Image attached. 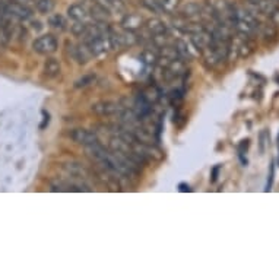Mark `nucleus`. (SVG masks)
<instances>
[{
	"label": "nucleus",
	"mask_w": 279,
	"mask_h": 279,
	"mask_svg": "<svg viewBox=\"0 0 279 279\" xmlns=\"http://www.w3.org/2000/svg\"><path fill=\"white\" fill-rule=\"evenodd\" d=\"M70 139L79 145H84V146H89V145H94L98 142V136L95 132H91V130L86 129H75L69 133Z\"/></svg>",
	"instance_id": "nucleus-4"
},
{
	"label": "nucleus",
	"mask_w": 279,
	"mask_h": 279,
	"mask_svg": "<svg viewBox=\"0 0 279 279\" xmlns=\"http://www.w3.org/2000/svg\"><path fill=\"white\" fill-rule=\"evenodd\" d=\"M143 6H145L146 9H149L150 12H153V13H159V12H162L161 4H159L158 0H143Z\"/></svg>",
	"instance_id": "nucleus-19"
},
{
	"label": "nucleus",
	"mask_w": 279,
	"mask_h": 279,
	"mask_svg": "<svg viewBox=\"0 0 279 279\" xmlns=\"http://www.w3.org/2000/svg\"><path fill=\"white\" fill-rule=\"evenodd\" d=\"M122 25L126 28V29H136V28H139L140 25H142V18L139 16V15H136V13H128L126 16H125V19L122 22Z\"/></svg>",
	"instance_id": "nucleus-14"
},
{
	"label": "nucleus",
	"mask_w": 279,
	"mask_h": 279,
	"mask_svg": "<svg viewBox=\"0 0 279 279\" xmlns=\"http://www.w3.org/2000/svg\"><path fill=\"white\" fill-rule=\"evenodd\" d=\"M158 1H159V4H161L162 12H168V13L174 12L175 7H177L178 3H180V0H158Z\"/></svg>",
	"instance_id": "nucleus-18"
},
{
	"label": "nucleus",
	"mask_w": 279,
	"mask_h": 279,
	"mask_svg": "<svg viewBox=\"0 0 279 279\" xmlns=\"http://www.w3.org/2000/svg\"><path fill=\"white\" fill-rule=\"evenodd\" d=\"M178 56L183 59V60H192L194 57L193 48H190V45L187 44V41H183V40H177L174 44Z\"/></svg>",
	"instance_id": "nucleus-8"
},
{
	"label": "nucleus",
	"mask_w": 279,
	"mask_h": 279,
	"mask_svg": "<svg viewBox=\"0 0 279 279\" xmlns=\"http://www.w3.org/2000/svg\"><path fill=\"white\" fill-rule=\"evenodd\" d=\"M97 22H106L110 16V10L106 9L103 4H100L98 1L94 3V6L91 7V13H89Z\"/></svg>",
	"instance_id": "nucleus-10"
},
{
	"label": "nucleus",
	"mask_w": 279,
	"mask_h": 279,
	"mask_svg": "<svg viewBox=\"0 0 279 279\" xmlns=\"http://www.w3.org/2000/svg\"><path fill=\"white\" fill-rule=\"evenodd\" d=\"M92 81H94V76H85L84 79H81V81H78V82H76V86L89 85V84H91Z\"/></svg>",
	"instance_id": "nucleus-21"
},
{
	"label": "nucleus",
	"mask_w": 279,
	"mask_h": 279,
	"mask_svg": "<svg viewBox=\"0 0 279 279\" xmlns=\"http://www.w3.org/2000/svg\"><path fill=\"white\" fill-rule=\"evenodd\" d=\"M271 19L275 22V23H279V6H277L275 10L271 13Z\"/></svg>",
	"instance_id": "nucleus-22"
},
{
	"label": "nucleus",
	"mask_w": 279,
	"mask_h": 279,
	"mask_svg": "<svg viewBox=\"0 0 279 279\" xmlns=\"http://www.w3.org/2000/svg\"><path fill=\"white\" fill-rule=\"evenodd\" d=\"M44 73L47 78H56L60 75V63L56 59H48L44 63Z\"/></svg>",
	"instance_id": "nucleus-12"
},
{
	"label": "nucleus",
	"mask_w": 279,
	"mask_h": 279,
	"mask_svg": "<svg viewBox=\"0 0 279 279\" xmlns=\"http://www.w3.org/2000/svg\"><path fill=\"white\" fill-rule=\"evenodd\" d=\"M218 171H219V167H215L214 174H212V181H216V177H218Z\"/></svg>",
	"instance_id": "nucleus-23"
},
{
	"label": "nucleus",
	"mask_w": 279,
	"mask_h": 279,
	"mask_svg": "<svg viewBox=\"0 0 279 279\" xmlns=\"http://www.w3.org/2000/svg\"><path fill=\"white\" fill-rule=\"evenodd\" d=\"M51 190L53 192H82V190H89V189L84 187L82 184H76V183L54 181V183H51Z\"/></svg>",
	"instance_id": "nucleus-7"
},
{
	"label": "nucleus",
	"mask_w": 279,
	"mask_h": 279,
	"mask_svg": "<svg viewBox=\"0 0 279 279\" xmlns=\"http://www.w3.org/2000/svg\"><path fill=\"white\" fill-rule=\"evenodd\" d=\"M65 170L69 172L72 177H75V178H86L88 174H89V171L86 170L84 165L76 164V162H69V164H66Z\"/></svg>",
	"instance_id": "nucleus-11"
},
{
	"label": "nucleus",
	"mask_w": 279,
	"mask_h": 279,
	"mask_svg": "<svg viewBox=\"0 0 279 279\" xmlns=\"http://www.w3.org/2000/svg\"><path fill=\"white\" fill-rule=\"evenodd\" d=\"M181 15L183 18H194V16H200L202 15V7L194 3V1H190L187 4H184L181 7Z\"/></svg>",
	"instance_id": "nucleus-13"
},
{
	"label": "nucleus",
	"mask_w": 279,
	"mask_h": 279,
	"mask_svg": "<svg viewBox=\"0 0 279 279\" xmlns=\"http://www.w3.org/2000/svg\"><path fill=\"white\" fill-rule=\"evenodd\" d=\"M146 29L149 31L150 37H153V35L165 34L167 26H165V23L161 21V19H158V18H152V19H149V21H146Z\"/></svg>",
	"instance_id": "nucleus-9"
},
{
	"label": "nucleus",
	"mask_w": 279,
	"mask_h": 279,
	"mask_svg": "<svg viewBox=\"0 0 279 279\" xmlns=\"http://www.w3.org/2000/svg\"><path fill=\"white\" fill-rule=\"evenodd\" d=\"M278 142H279V135H278Z\"/></svg>",
	"instance_id": "nucleus-25"
},
{
	"label": "nucleus",
	"mask_w": 279,
	"mask_h": 279,
	"mask_svg": "<svg viewBox=\"0 0 279 279\" xmlns=\"http://www.w3.org/2000/svg\"><path fill=\"white\" fill-rule=\"evenodd\" d=\"M4 12L7 16L18 19V21H28L32 18V10L18 0H7L4 1Z\"/></svg>",
	"instance_id": "nucleus-1"
},
{
	"label": "nucleus",
	"mask_w": 279,
	"mask_h": 279,
	"mask_svg": "<svg viewBox=\"0 0 279 279\" xmlns=\"http://www.w3.org/2000/svg\"><path fill=\"white\" fill-rule=\"evenodd\" d=\"M125 107H122L119 103H113V101H103V103H97L92 106V111L97 116L101 117H111V116H117Z\"/></svg>",
	"instance_id": "nucleus-5"
},
{
	"label": "nucleus",
	"mask_w": 279,
	"mask_h": 279,
	"mask_svg": "<svg viewBox=\"0 0 279 279\" xmlns=\"http://www.w3.org/2000/svg\"><path fill=\"white\" fill-rule=\"evenodd\" d=\"M59 47V43H57V38L51 34H47V35H41L38 38H35V41L32 43V48L35 53L38 54H53Z\"/></svg>",
	"instance_id": "nucleus-2"
},
{
	"label": "nucleus",
	"mask_w": 279,
	"mask_h": 279,
	"mask_svg": "<svg viewBox=\"0 0 279 279\" xmlns=\"http://www.w3.org/2000/svg\"><path fill=\"white\" fill-rule=\"evenodd\" d=\"M85 44L86 47L89 48V51H91V54H92L94 57L107 53L108 50L111 48V43H110L108 34H104V35H97V37H91V38H85Z\"/></svg>",
	"instance_id": "nucleus-3"
},
{
	"label": "nucleus",
	"mask_w": 279,
	"mask_h": 279,
	"mask_svg": "<svg viewBox=\"0 0 279 279\" xmlns=\"http://www.w3.org/2000/svg\"><path fill=\"white\" fill-rule=\"evenodd\" d=\"M140 57H142V60L146 63V65H156L158 63V54L155 53V51H152V50H149V48H146L142 54H140Z\"/></svg>",
	"instance_id": "nucleus-17"
},
{
	"label": "nucleus",
	"mask_w": 279,
	"mask_h": 279,
	"mask_svg": "<svg viewBox=\"0 0 279 279\" xmlns=\"http://www.w3.org/2000/svg\"><path fill=\"white\" fill-rule=\"evenodd\" d=\"M274 177H275V164L271 162V167H269V175H268V183H266V189H265V192H271V190H272V186H274Z\"/></svg>",
	"instance_id": "nucleus-20"
},
{
	"label": "nucleus",
	"mask_w": 279,
	"mask_h": 279,
	"mask_svg": "<svg viewBox=\"0 0 279 279\" xmlns=\"http://www.w3.org/2000/svg\"><path fill=\"white\" fill-rule=\"evenodd\" d=\"M48 25L51 26V28H54V29H57V31H65L66 25H67V22H66L65 16L63 15H60V13H56V15H51L50 18H48Z\"/></svg>",
	"instance_id": "nucleus-15"
},
{
	"label": "nucleus",
	"mask_w": 279,
	"mask_h": 279,
	"mask_svg": "<svg viewBox=\"0 0 279 279\" xmlns=\"http://www.w3.org/2000/svg\"><path fill=\"white\" fill-rule=\"evenodd\" d=\"M67 16L75 22H82V23H86V21L89 19V13L86 10L85 6L79 4V3H75V4H70L67 7Z\"/></svg>",
	"instance_id": "nucleus-6"
},
{
	"label": "nucleus",
	"mask_w": 279,
	"mask_h": 279,
	"mask_svg": "<svg viewBox=\"0 0 279 279\" xmlns=\"http://www.w3.org/2000/svg\"><path fill=\"white\" fill-rule=\"evenodd\" d=\"M180 190H181V192H190V187L186 186V184H180Z\"/></svg>",
	"instance_id": "nucleus-24"
},
{
	"label": "nucleus",
	"mask_w": 279,
	"mask_h": 279,
	"mask_svg": "<svg viewBox=\"0 0 279 279\" xmlns=\"http://www.w3.org/2000/svg\"><path fill=\"white\" fill-rule=\"evenodd\" d=\"M35 7L43 15L51 13L56 7V0H35Z\"/></svg>",
	"instance_id": "nucleus-16"
}]
</instances>
